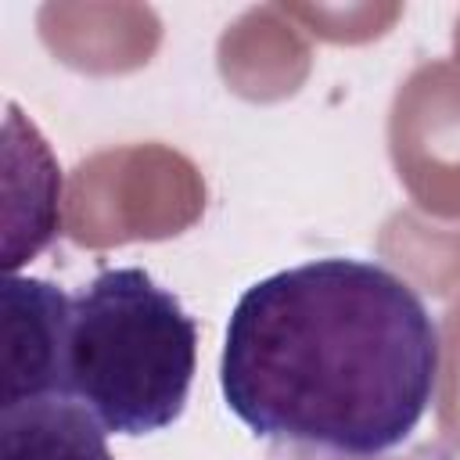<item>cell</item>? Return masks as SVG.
<instances>
[{
    "mask_svg": "<svg viewBox=\"0 0 460 460\" xmlns=\"http://www.w3.org/2000/svg\"><path fill=\"white\" fill-rule=\"evenodd\" d=\"M442 334L399 273L327 255L255 280L226 320L219 388L259 438L291 449L381 456L424 420Z\"/></svg>",
    "mask_w": 460,
    "mask_h": 460,
    "instance_id": "obj_1",
    "label": "cell"
},
{
    "mask_svg": "<svg viewBox=\"0 0 460 460\" xmlns=\"http://www.w3.org/2000/svg\"><path fill=\"white\" fill-rule=\"evenodd\" d=\"M104 424L68 395L0 406V460H111Z\"/></svg>",
    "mask_w": 460,
    "mask_h": 460,
    "instance_id": "obj_4",
    "label": "cell"
},
{
    "mask_svg": "<svg viewBox=\"0 0 460 460\" xmlns=\"http://www.w3.org/2000/svg\"><path fill=\"white\" fill-rule=\"evenodd\" d=\"M198 367V323L140 266L101 270L72 295L65 395L104 431L151 435L180 420Z\"/></svg>",
    "mask_w": 460,
    "mask_h": 460,
    "instance_id": "obj_2",
    "label": "cell"
},
{
    "mask_svg": "<svg viewBox=\"0 0 460 460\" xmlns=\"http://www.w3.org/2000/svg\"><path fill=\"white\" fill-rule=\"evenodd\" d=\"M270 460H420V456H341V453H316V449H291V446H280Z\"/></svg>",
    "mask_w": 460,
    "mask_h": 460,
    "instance_id": "obj_5",
    "label": "cell"
},
{
    "mask_svg": "<svg viewBox=\"0 0 460 460\" xmlns=\"http://www.w3.org/2000/svg\"><path fill=\"white\" fill-rule=\"evenodd\" d=\"M72 295L40 277L7 273L0 288L4 363L0 406L40 395H65V327Z\"/></svg>",
    "mask_w": 460,
    "mask_h": 460,
    "instance_id": "obj_3",
    "label": "cell"
}]
</instances>
